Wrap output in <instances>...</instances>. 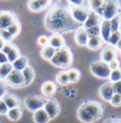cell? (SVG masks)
Segmentation results:
<instances>
[{"label":"cell","instance_id":"484cf974","mask_svg":"<svg viewBox=\"0 0 121 123\" xmlns=\"http://www.w3.org/2000/svg\"><path fill=\"white\" fill-rule=\"evenodd\" d=\"M7 57H8V61H9L10 63H12L14 61H16L20 57V51H19L18 47L16 46H14V45H12V49L7 54Z\"/></svg>","mask_w":121,"mask_h":123},{"label":"cell","instance_id":"4dcf8cb0","mask_svg":"<svg viewBox=\"0 0 121 123\" xmlns=\"http://www.w3.org/2000/svg\"><path fill=\"white\" fill-rule=\"evenodd\" d=\"M121 17L120 15H116L114 17L113 19L110 20V26H111V30L113 31H119V25H120Z\"/></svg>","mask_w":121,"mask_h":123},{"label":"cell","instance_id":"f1b7e54d","mask_svg":"<svg viewBox=\"0 0 121 123\" xmlns=\"http://www.w3.org/2000/svg\"><path fill=\"white\" fill-rule=\"evenodd\" d=\"M56 80L57 81L61 84V85H67L69 83V80H68V75H67V71L63 70V71H60L57 76H56Z\"/></svg>","mask_w":121,"mask_h":123},{"label":"cell","instance_id":"9c48e42d","mask_svg":"<svg viewBox=\"0 0 121 123\" xmlns=\"http://www.w3.org/2000/svg\"><path fill=\"white\" fill-rule=\"evenodd\" d=\"M44 110L46 112V114L48 115L50 120L54 119L55 117H58V115L60 112V103L57 99L50 98L48 99H46L45 105H44Z\"/></svg>","mask_w":121,"mask_h":123},{"label":"cell","instance_id":"bcb514c9","mask_svg":"<svg viewBox=\"0 0 121 123\" xmlns=\"http://www.w3.org/2000/svg\"><path fill=\"white\" fill-rule=\"evenodd\" d=\"M5 44H6V42H5V41L0 37V51H1V49L3 48V46H5Z\"/></svg>","mask_w":121,"mask_h":123},{"label":"cell","instance_id":"d4e9b609","mask_svg":"<svg viewBox=\"0 0 121 123\" xmlns=\"http://www.w3.org/2000/svg\"><path fill=\"white\" fill-rule=\"evenodd\" d=\"M22 108L21 106L12 108V109H9V112L7 114V117H9V119H11L12 121H17L21 118L22 117Z\"/></svg>","mask_w":121,"mask_h":123},{"label":"cell","instance_id":"5bb4252c","mask_svg":"<svg viewBox=\"0 0 121 123\" xmlns=\"http://www.w3.org/2000/svg\"><path fill=\"white\" fill-rule=\"evenodd\" d=\"M98 93H99V96H100L105 101H110L111 98H112V97H113L114 94H115L113 83L110 82V81L104 83L103 85L100 86Z\"/></svg>","mask_w":121,"mask_h":123},{"label":"cell","instance_id":"ffe728a7","mask_svg":"<svg viewBox=\"0 0 121 123\" xmlns=\"http://www.w3.org/2000/svg\"><path fill=\"white\" fill-rule=\"evenodd\" d=\"M57 86L56 83L51 81V80H46L43 83L42 85V92L45 97H51L54 95V93L56 92Z\"/></svg>","mask_w":121,"mask_h":123},{"label":"cell","instance_id":"f6af8a7d","mask_svg":"<svg viewBox=\"0 0 121 123\" xmlns=\"http://www.w3.org/2000/svg\"><path fill=\"white\" fill-rule=\"evenodd\" d=\"M70 5H72V6H76V7H79V6H82V4H83V1H77V0H73V1H69L68 2Z\"/></svg>","mask_w":121,"mask_h":123},{"label":"cell","instance_id":"7bdbcfd3","mask_svg":"<svg viewBox=\"0 0 121 123\" xmlns=\"http://www.w3.org/2000/svg\"><path fill=\"white\" fill-rule=\"evenodd\" d=\"M12 44H11V43H6L5 46H3V48L1 49V52L5 53V54L7 55V54L10 52V50L12 49Z\"/></svg>","mask_w":121,"mask_h":123},{"label":"cell","instance_id":"1f68e13d","mask_svg":"<svg viewBox=\"0 0 121 123\" xmlns=\"http://www.w3.org/2000/svg\"><path fill=\"white\" fill-rule=\"evenodd\" d=\"M8 31L12 35V36H17L20 31H21V25H20V22L19 21H16L15 23H13L12 26H10L8 29Z\"/></svg>","mask_w":121,"mask_h":123},{"label":"cell","instance_id":"ee69618b","mask_svg":"<svg viewBox=\"0 0 121 123\" xmlns=\"http://www.w3.org/2000/svg\"><path fill=\"white\" fill-rule=\"evenodd\" d=\"M7 62H9L7 55L0 51V64H4V63H7Z\"/></svg>","mask_w":121,"mask_h":123},{"label":"cell","instance_id":"f35d334b","mask_svg":"<svg viewBox=\"0 0 121 123\" xmlns=\"http://www.w3.org/2000/svg\"><path fill=\"white\" fill-rule=\"evenodd\" d=\"M8 112H9V108L7 104L2 98H0V115H7Z\"/></svg>","mask_w":121,"mask_h":123},{"label":"cell","instance_id":"836d02e7","mask_svg":"<svg viewBox=\"0 0 121 123\" xmlns=\"http://www.w3.org/2000/svg\"><path fill=\"white\" fill-rule=\"evenodd\" d=\"M88 4H89V8L93 12H97V10H99L103 6L104 1H102V0H93V1H88Z\"/></svg>","mask_w":121,"mask_h":123},{"label":"cell","instance_id":"8fae6325","mask_svg":"<svg viewBox=\"0 0 121 123\" xmlns=\"http://www.w3.org/2000/svg\"><path fill=\"white\" fill-rule=\"evenodd\" d=\"M51 2L48 0H30L28 2V8L33 12H39L48 8Z\"/></svg>","mask_w":121,"mask_h":123},{"label":"cell","instance_id":"7a4b0ae2","mask_svg":"<svg viewBox=\"0 0 121 123\" xmlns=\"http://www.w3.org/2000/svg\"><path fill=\"white\" fill-rule=\"evenodd\" d=\"M104 111V106L96 100L84 101L78 109L77 116L82 123H93L98 120Z\"/></svg>","mask_w":121,"mask_h":123},{"label":"cell","instance_id":"7dc6e473","mask_svg":"<svg viewBox=\"0 0 121 123\" xmlns=\"http://www.w3.org/2000/svg\"><path fill=\"white\" fill-rule=\"evenodd\" d=\"M116 47H117L118 49H120V50H121V39L118 41V43H117V45H116Z\"/></svg>","mask_w":121,"mask_h":123},{"label":"cell","instance_id":"7402d4cb","mask_svg":"<svg viewBox=\"0 0 121 123\" xmlns=\"http://www.w3.org/2000/svg\"><path fill=\"white\" fill-rule=\"evenodd\" d=\"M22 74L24 76V80H25V86H28L30 85V83L33 81L34 77H35V72H34V69L28 65L23 71H22Z\"/></svg>","mask_w":121,"mask_h":123},{"label":"cell","instance_id":"4fadbf2b","mask_svg":"<svg viewBox=\"0 0 121 123\" xmlns=\"http://www.w3.org/2000/svg\"><path fill=\"white\" fill-rule=\"evenodd\" d=\"M100 24H101V16H99L95 12H91L88 18L86 19V21L82 25V27L85 30H88V29H91V28H95V27L100 26Z\"/></svg>","mask_w":121,"mask_h":123},{"label":"cell","instance_id":"9a60e30c","mask_svg":"<svg viewBox=\"0 0 121 123\" xmlns=\"http://www.w3.org/2000/svg\"><path fill=\"white\" fill-rule=\"evenodd\" d=\"M74 39H75V42L79 46H86L87 45V42L89 40V37H88V34L86 32V30L83 27L79 28L77 31H75Z\"/></svg>","mask_w":121,"mask_h":123},{"label":"cell","instance_id":"5b68a950","mask_svg":"<svg viewBox=\"0 0 121 123\" xmlns=\"http://www.w3.org/2000/svg\"><path fill=\"white\" fill-rule=\"evenodd\" d=\"M90 71L91 73L99 79H109L111 75V69L106 63L102 61L93 62L90 63Z\"/></svg>","mask_w":121,"mask_h":123},{"label":"cell","instance_id":"b9f144b4","mask_svg":"<svg viewBox=\"0 0 121 123\" xmlns=\"http://www.w3.org/2000/svg\"><path fill=\"white\" fill-rule=\"evenodd\" d=\"M113 85H114V92H115V94H118V95L121 96V80L113 83Z\"/></svg>","mask_w":121,"mask_h":123},{"label":"cell","instance_id":"e575fe53","mask_svg":"<svg viewBox=\"0 0 121 123\" xmlns=\"http://www.w3.org/2000/svg\"><path fill=\"white\" fill-rule=\"evenodd\" d=\"M0 37L6 42V43H11L13 39H14V36H12L8 30H0Z\"/></svg>","mask_w":121,"mask_h":123},{"label":"cell","instance_id":"ab89813d","mask_svg":"<svg viewBox=\"0 0 121 123\" xmlns=\"http://www.w3.org/2000/svg\"><path fill=\"white\" fill-rule=\"evenodd\" d=\"M108 65H109V67H110L111 71H113V70H115V69L119 68L120 62H119V61H118L117 59H115V60H113V61L110 62L108 63Z\"/></svg>","mask_w":121,"mask_h":123},{"label":"cell","instance_id":"e0dca14e","mask_svg":"<svg viewBox=\"0 0 121 123\" xmlns=\"http://www.w3.org/2000/svg\"><path fill=\"white\" fill-rule=\"evenodd\" d=\"M100 37L103 40V42L108 43L109 37L112 33V30H111V26H110V21L104 20L101 22L100 24Z\"/></svg>","mask_w":121,"mask_h":123},{"label":"cell","instance_id":"cb8c5ba5","mask_svg":"<svg viewBox=\"0 0 121 123\" xmlns=\"http://www.w3.org/2000/svg\"><path fill=\"white\" fill-rule=\"evenodd\" d=\"M55 52H56V49H55V48H53L51 46L47 45L46 46L43 47V48L41 49L40 55H41V57H42L43 59H45L46 61H50V60L53 58Z\"/></svg>","mask_w":121,"mask_h":123},{"label":"cell","instance_id":"74e56055","mask_svg":"<svg viewBox=\"0 0 121 123\" xmlns=\"http://www.w3.org/2000/svg\"><path fill=\"white\" fill-rule=\"evenodd\" d=\"M37 43L39 46H41L42 47H45L48 45V37L46 35H40L37 38Z\"/></svg>","mask_w":121,"mask_h":123},{"label":"cell","instance_id":"3957f363","mask_svg":"<svg viewBox=\"0 0 121 123\" xmlns=\"http://www.w3.org/2000/svg\"><path fill=\"white\" fill-rule=\"evenodd\" d=\"M73 62V54L68 46H64L60 49H56V52L50 62L57 67L68 68L71 66Z\"/></svg>","mask_w":121,"mask_h":123},{"label":"cell","instance_id":"d590c367","mask_svg":"<svg viewBox=\"0 0 121 123\" xmlns=\"http://www.w3.org/2000/svg\"><path fill=\"white\" fill-rule=\"evenodd\" d=\"M86 32H87L89 38H94V37L100 36V27L97 26V27H95V28L88 29V30H86Z\"/></svg>","mask_w":121,"mask_h":123},{"label":"cell","instance_id":"681fc988","mask_svg":"<svg viewBox=\"0 0 121 123\" xmlns=\"http://www.w3.org/2000/svg\"><path fill=\"white\" fill-rule=\"evenodd\" d=\"M119 31L121 32V21H120V25H119Z\"/></svg>","mask_w":121,"mask_h":123},{"label":"cell","instance_id":"8d00e7d4","mask_svg":"<svg viewBox=\"0 0 121 123\" xmlns=\"http://www.w3.org/2000/svg\"><path fill=\"white\" fill-rule=\"evenodd\" d=\"M110 102H111V104H112L113 106H115V107L120 106L121 105V96L120 95H118V94H114V96L112 97Z\"/></svg>","mask_w":121,"mask_h":123},{"label":"cell","instance_id":"d6986e66","mask_svg":"<svg viewBox=\"0 0 121 123\" xmlns=\"http://www.w3.org/2000/svg\"><path fill=\"white\" fill-rule=\"evenodd\" d=\"M33 121L35 123H48L50 121V118L48 115L46 114L44 108L34 112L33 114Z\"/></svg>","mask_w":121,"mask_h":123},{"label":"cell","instance_id":"c3c4849f","mask_svg":"<svg viewBox=\"0 0 121 123\" xmlns=\"http://www.w3.org/2000/svg\"><path fill=\"white\" fill-rule=\"evenodd\" d=\"M113 120L114 119H111V118H108V119H106L105 121L103 123H113Z\"/></svg>","mask_w":121,"mask_h":123},{"label":"cell","instance_id":"603a6c76","mask_svg":"<svg viewBox=\"0 0 121 123\" xmlns=\"http://www.w3.org/2000/svg\"><path fill=\"white\" fill-rule=\"evenodd\" d=\"M103 43L104 42L101 39V37L97 36V37H94V38H89L86 46L91 50H97L103 46Z\"/></svg>","mask_w":121,"mask_h":123},{"label":"cell","instance_id":"6da1fadb","mask_svg":"<svg viewBox=\"0 0 121 123\" xmlns=\"http://www.w3.org/2000/svg\"><path fill=\"white\" fill-rule=\"evenodd\" d=\"M45 29L53 34L67 33L70 31H77L81 25L76 23L72 18L69 7L53 6L45 16L44 20Z\"/></svg>","mask_w":121,"mask_h":123},{"label":"cell","instance_id":"30bf717a","mask_svg":"<svg viewBox=\"0 0 121 123\" xmlns=\"http://www.w3.org/2000/svg\"><path fill=\"white\" fill-rule=\"evenodd\" d=\"M16 21H18V19L13 12L0 11V30H7Z\"/></svg>","mask_w":121,"mask_h":123},{"label":"cell","instance_id":"7c38bea8","mask_svg":"<svg viewBox=\"0 0 121 123\" xmlns=\"http://www.w3.org/2000/svg\"><path fill=\"white\" fill-rule=\"evenodd\" d=\"M116 51L115 49V47L112 46H106L103 47L101 53H100V59L101 61L106 62V63H109L111 61L116 59Z\"/></svg>","mask_w":121,"mask_h":123},{"label":"cell","instance_id":"83f0119b","mask_svg":"<svg viewBox=\"0 0 121 123\" xmlns=\"http://www.w3.org/2000/svg\"><path fill=\"white\" fill-rule=\"evenodd\" d=\"M67 75H68V80L69 82H77L79 77H80V72L79 71V69L77 68H70L67 71Z\"/></svg>","mask_w":121,"mask_h":123},{"label":"cell","instance_id":"d6a6232c","mask_svg":"<svg viewBox=\"0 0 121 123\" xmlns=\"http://www.w3.org/2000/svg\"><path fill=\"white\" fill-rule=\"evenodd\" d=\"M110 82L112 83H115V82H117L121 80V68H117L115 70H113L111 71V75H110Z\"/></svg>","mask_w":121,"mask_h":123},{"label":"cell","instance_id":"f546056e","mask_svg":"<svg viewBox=\"0 0 121 123\" xmlns=\"http://www.w3.org/2000/svg\"><path fill=\"white\" fill-rule=\"evenodd\" d=\"M121 39V32L120 31H113L109 37L108 40V44H110V46H116L118 41Z\"/></svg>","mask_w":121,"mask_h":123},{"label":"cell","instance_id":"277c9868","mask_svg":"<svg viewBox=\"0 0 121 123\" xmlns=\"http://www.w3.org/2000/svg\"><path fill=\"white\" fill-rule=\"evenodd\" d=\"M119 9H120V6L117 1H104L103 6L95 12H97L98 15L101 16V18H103L104 20L110 21L114 17L118 15Z\"/></svg>","mask_w":121,"mask_h":123},{"label":"cell","instance_id":"44dd1931","mask_svg":"<svg viewBox=\"0 0 121 123\" xmlns=\"http://www.w3.org/2000/svg\"><path fill=\"white\" fill-rule=\"evenodd\" d=\"M12 68L15 70H18V71H23L28 65H29V59L26 57V56H23V55H20V57L14 61L12 63Z\"/></svg>","mask_w":121,"mask_h":123},{"label":"cell","instance_id":"52a82bcc","mask_svg":"<svg viewBox=\"0 0 121 123\" xmlns=\"http://www.w3.org/2000/svg\"><path fill=\"white\" fill-rule=\"evenodd\" d=\"M69 11H70L71 16L74 19V21L81 26L84 24V22L86 21V19L88 18L91 12L89 9L84 6L76 7V6H72L70 4H69Z\"/></svg>","mask_w":121,"mask_h":123},{"label":"cell","instance_id":"8992f818","mask_svg":"<svg viewBox=\"0 0 121 123\" xmlns=\"http://www.w3.org/2000/svg\"><path fill=\"white\" fill-rule=\"evenodd\" d=\"M45 101H46V99L45 98L40 97L38 95L31 94V95H29L28 97H26V98L24 100V104H25V107L29 111L34 113V112L44 108Z\"/></svg>","mask_w":121,"mask_h":123},{"label":"cell","instance_id":"ac0fdd59","mask_svg":"<svg viewBox=\"0 0 121 123\" xmlns=\"http://www.w3.org/2000/svg\"><path fill=\"white\" fill-rule=\"evenodd\" d=\"M2 99L5 101V103L7 104V106H8L9 109H12V108L20 106V100L18 99V98H17L15 95L7 93V94L2 98Z\"/></svg>","mask_w":121,"mask_h":123},{"label":"cell","instance_id":"60d3db41","mask_svg":"<svg viewBox=\"0 0 121 123\" xmlns=\"http://www.w3.org/2000/svg\"><path fill=\"white\" fill-rule=\"evenodd\" d=\"M7 94V85L6 83L0 80V98H2Z\"/></svg>","mask_w":121,"mask_h":123},{"label":"cell","instance_id":"4316f807","mask_svg":"<svg viewBox=\"0 0 121 123\" xmlns=\"http://www.w3.org/2000/svg\"><path fill=\"white\" fill-rule=\"evenodd\" d=\"M12 64L10 62L0 64V79H6V77L12 72Z\"/></svg>","mask_w":121,"mask_h":123},{"label":"cell","instance_id":"2e32d148","mask_svg":"<svg viewBox=\"0 0 121 123\" xmlns=\"http://www.w3.org/2000/svg\"><path fill=\"white\" fill-rule=\"evenodd\" d=\"M48 45L55 49H60L65 46L64 39L61 34H52L50 37H48Z\"/></svg>","mask_w":121,"mask_h":123},{"label":"cell","instance_id":"ba28073f","mask_svg":"<svg viewBox=\"0 0 121 123\" xmlns=\"http://www.w3.org/2000/svg\"><path fill=\"white\" fill-rule=\"evenodd\" d=\"M5 80L10 86L14 87V88L25 86V80H24V76L22 72L15 70V69L12 70V72L6 77Z\"/></svg>","mask_w":121,"mask_h":123},{"label":"cell","instance_id":"f907efd6","mask_svg":"<svg viewBox=\"0 0 121 123\" xmlns=\"http://www.w3.org/2000/svg\"><path fill=\"white\" fill-rule=\"evenodd\" d=\"M117 120H118V121H119V122L121 123V119H117Z\"/></svg>","mask_w":121,"mask_h":123}]
</instances>
